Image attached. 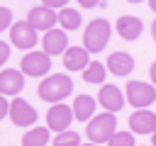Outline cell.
<instances>
[{
	"label": "cell",
	"instance_id": "4dcf8cb0",
	"mask_svg": "<svg viewBox=\"0 0 156 146\" xmlns=\"http://www.w3.org/2000/svg\"><path fill=\"white\" fill-rule=\"evenodd\" d=\"M80 146H98V144H80Z\"/></svg>",
	"mask_w": 156,
	"mask_h": 146
},
{
	"label": "cell",
	"instance_id": "ba28073f",
	"mask_svg": "<svg viewBox=\"0 0 156 146\" xmlns=\"http://www.w3.org/2000/svg\"><path fill=\"white\" fill-rule=\"evenodd\" d=\"M27 22L37 32H49V29H54V24H58V12L51 10V7H46V5H39V7H32L29 10Z\"/></svg>",
	"mask_w": 156,
	"mask_h": 146
},
{
	"label": "cell",
	"instance_id": "4fadbf2b",
	"mask_svg": "<svg viewBox=\"0 0 156 146\" xmlns=\"http://www.w3.org/2000/svg\"><path fill=\"white\" fill-rule=\"evenodd\" d=\"M141 32H144V24H141L139 17H134V15H122V17L117 19V34H119L124 41L139 39Z\"/></svg>",
	"mask_w": 156,
	"mask_h": 146
},
{
	"label": "cell",
	"instance_id": "9a60e30c",
	"mask_svg": "<svg viewBox=\"0 0 156 146\" xmlns=\"http://www.w3.org/2000/svg\"><path fill=\"white\" fill-rule=\"evenodd\" d=\"M105 68H107L110 73H115V75H129V73L134 71V58H132V54H127V51H115V54H110Z\"/></svg>",
	"mask_w": 156,
	"mask_h": 146
},
{
	"label": "cell",
	"instance_id": "6da1fadb",
	"mask_svg": "<svg viewBox=\"0 0 156 146\" xmlns=\"http://www.w3.org/2000/svg\"><path fill=\"white\" fill-rule=\"evenodd\" d=\"M37 92L44 102H61L63 97H68L73 92V80L63 73H51L49 78H44L39 83Z\"/></svg>",
	"mask_w": 156,
	"mask_h": 146
},
{
	"label": "cell",
	"instance_id": "5bb4252c",
	"mask_svg": "<svg viewBox=\"0 0 156 146\" xmlns=\"http://www.w3.org/2000/svg\"><path fill=\"white\" fill-rule=\"evenodd\" d=\"M98 100H100V105H102L107 112H112V114L124 107V95H122V90H119L117 85H102Z\"/></svg>",
	"mask_w": 156,
	"mask_h": 146
},
{
	"label": "cell",
	"instance_id": "7c38bea8",
	"mask_svg": "<svg viewBox=\"0 0 156 146\" xmlns=\"http://www.w3.org/2000/svg\"><path fill=\"white\" fill-rule=\"evenodd\" d=\"M129 129H132V134H154L156 131V112L136 109L129 117Z\"/></svg>",
	"mask_w": 156,
	"mask_h": 146
},
{
	"label": "cell",
	"instance_id": "8992f818",
	"mask_svg": "<svg viewBox=\"0 0 156 146\" xmlns=\"http://www.w3.org/2000/svg\"><path fill=\"white\" fill-rule=\"evenodd\" d=\"M10 41L17 46V49H34L37 44H39V39H37V29L29 24V22H12V27H10Z\"/></svg>",
	"mask_w": 156,
	"mask_h": 146
},
{
	"label": "cell",
	"instance_id": "484cf974",
	"mask_svg": "<svg viewBox=\"0 0 156 146\" xmlns=\"http://www.w3.org/2000/svg\"><path fill=\"white\" fill-rule=\"evenodd\" d=\"M68 0H41V5H46V7H51V10H56V7H63Z\"/></svg>",
	"mask_w": 156,
	"mask_h": 146
},
{
	"label": "cell",
	"instance_id": "603a6c76",
	"mask_svg": "<svg viewBox=\"0 0 156 146\" xmlns=\"http://www.w3.org/2000/svg\"><path fill=\"white\" fill-rule=\"evenodd\" d=\"M10 24H12V12L7 7H0V32H5Z\"/></svg>",
	"mask_w": 156,
	"mask_h": 146
},
{
	"label": "cell",
	"instance_id": "d6a6232c",
	"mask_svg": "<svg viewBox=\"0 0 156 146\" xmlns=\"http://www.w3.org/2000/svg\"><path fill=\"white\" fill-rule=\"evenodd\" d=\"M154 146H156V131H154Z\"/></svg>",
	"mask_w": 156,
	"mask_h": 146
},
{
	"label": "cell",
	"instance_id": "f546056e",
	"mask_svg": "<svg viewBox=\"0 0 156 146\" xmlns=\"http://www.w3.org/2000/svg\"><path fill=\"white\" fill-rule=\"evenodd\" d=\"M149 7H151V10L156 12V0H149Z\"/></svg>",
	"mask_w": 156,
	"mask_h": 146
},
{
	"label": "cell",
	"instance_id": "52a82bcc",
	"mask_svg": "<svg viewBox=\"0 0 156 146\" xmlns=\"http://www.w3.org/2000/svg\"><path fill=\"white\" fill-rule=\"evenodd\" d=\"M71 122H73V109H71L68 105L56 102V105L49 107V112H46V127H49L51 131L61 134V131H66V129L71 127Z\"/></svg>",
	"mask_w": 156,
	"mask_h": 146
},
{
	"label": "cell",
	"instance_id": "cb8c5ba5",
	"mask_svg": "<svg viewBox=\"0 0 156 146\" xmlns=\"http://www.w3.org/2000/svg\"><path fill=\"white\" fill-rule=\"evenodd\" d=\"M10 58V44L0 41V66H5V61Z\"/></svg>",
	"mask_w": 156,
	"mask_h": 146
},
{
	"label": "cell",
	"instance_id": "d6986e66",
	"mask_svg": "<svg viewBox=\"0 0 156 146\" xmlns=\"http://www.w3.org/2000/svg\"><path fill=\"white\" fill-rule=\"evenodd\" d=\"M58 24L63 32H73L80 27V12L73 7H61L58 10Z\"/></svg>",
	"mask_w": 156,
	"mask_h": 146
},
{
	"label": "cell",
	"instance_id": "8fae6325",
	"mask_svg": "<svg viewBox=\"0 0 156 146\" xmlns=\"http://www.w3.org/2000/svg\"><path fill=\"white\" fill-rule=\"evenodd\" d=\"M24 88V73L15 68L0 71V95H20Z\"/></svg>",
	"mask_w": 156,
	"mask_h": 146
},
{
	"label": "cell",
	"instance_id": "1f68e13d",
	"mask_svg": "<svg viewBox=\"0 0 156 146\" xmlns=\"http://www.w3.org/2000/svg\"><path fill=\"white\" fill-rule=\"evenodd\" d=\"M127 2H141V0H127Z\"/></svg>",
	"mask_w": 156,
	"mask_h": 146
},
{
	"label": "cell",
	"instance_id": "ffe728a7",
	"mask_svg": "<svg viewBox=\"0 0 156 146\" xmlns=\"http://www.w3.org/2000/svg\"><path fill=\"white\" fill-rule=\"evenodd\" d=\"M105 75H107V68L98 61H90L88 68L83 71V80L85 83H93V85H102L105 83Z\"/></svg>",
	"mask_w": 156,
	"mask_h": 146
},
{
	"label": "cell",
	"instance_id": "83f0119b",
	"mask_svg": "<svg viewBox=\"0 0 156 146\" xmlns=\"http://www.w3.org/2000/svg\"><path fill=\"white\" fill-rule=\"evenodd\" d=\"M149 73H151V83H154V85H156V61H154V63H151V71H149Z\"/></svg>",
	"mask_w": 156,
	"mask_h": 146
},
{
	"label": "cell",
	"instance_id": "9c48e42d",
	"mask_svg": "<svg viewBox=\"0 0 156 146\" xmlns=\"http://www.w3.org/2000/svg\"><path fill=\"white\" fill-rule=\"evenodd\" d=\"M7 114H10L12 124H17V127H32L37 122V109L22 97H15L10 102V112Z\"/></svg>",
	"mask_w": 156,
	"mask_h": 146
},
{
	"label": "cell",
	"instance_id": "7402d4cb",
	"mask_svg": "<svg viewBox=\"0 0 156 146\" xmlns=\"http://www.w3.org/2000/svg\"><path fill=\"white\" fill-rule=\"evenodd\" d=\"M107 146H136L134 144V134L132 131H115L107 141Z\"/></svg>",
	"mask_w": 156,
	"mask_h": 146
},
{
	"label": "cell",
	"instance_id": "f1b7e54d",
	"mask_svg": "<svg viewBox=\"0 0 156 146\" xmlns=\"http://www.w3.org/2000/svg\"><path fill=\"white\" fill-rule=\"evenodd\" d=\"M151 36H154V41H156V19L151 22Z\"/></svg>",
	"mask_w": 156,
	"mask_h": 146
},
{
	"label": "cell",
	"instance_id": "5b68a950",
	"mask_svg": "<svg viewBox=\"0 0 156 146\" xmlns=\"http://www.w3.org/2000/svg\"><path fill=\"white\" fill-rule=\"evenodd\" d=\"M24 75H32V78H41L51 71V56L44 54V51H29L24 54L22 58V68H20Z\"/></svg>",
	"mask_w": 156,
	"mask_h": 146
},
{
	"label": "cell",
	"instance_id": "3957f363",
	"mask_svg": "<svg viewBox=\"0 0 156 146\" xmlns=\"http://www.w3.org/2000/svg\"><path fill=\"white\" fill-rule=\"evenodd\" d=\"M117 131V119L112 112H102L98 117H93L85 127V134L93 144H102V141H110V136Z\"/></svg>",
	"mask_w": 156,
	"mask_h": 146
},
{
	"label": "cell",
	"instance_id": "d4e9b609",
	"mask_svg": "<svg viewBox=\"0 0 156 146\" xmlns=\"http://www.w3.org/2000/svg\"><path fill=\"white\" fill-rule=\"evenodd\" d=\"M7 112H10V102L5 100V95H0V119H5Z\"/></svg>",
	"mask_w": 156,
	"mask_h": 146
},
{
	"label": "cell",
	"instance_id": "4316f807",
	"mask_svg": "<svg viewBox=\"0 0 156 146\" xmlns=\"http://www.w3.org/2000/svg\"><path fill=\"white\" fill-rule=\"evenodd\" d=\"M78 5H83V7H98L100 0H78Z\"/></svg>",
	"mask_w": 156,
	"mask_h": 146
},
{
	"label": "cell",
	"instance_id": "30bf717a",
	"mask_svg": "<svg viewBox=\"0 0 156 146\" xmlns=\"http://www.w3.org/2000/svg\"><path fill=\"white\" fill-rule=\"evenodd\" d=\"M41 46H44V54H49V56H58V54H63V51L68 49V36H66L63 29H56V27H54V29L44 32Z\"/></svg>",
	"mask_w": 156,
	"mask_h": 146
},
{
	"label": "cell",
	"instance_id": "2e32d148",
	"mask_svg": "<svg viewBox=\"0 0 156 146\" xmlns=\"http://www.w3.org/2000/svg\"><path fill=\"white\" fill-rule=\"evenodd\" d=\"M88 63H90V58H88V51L83 46H68L63 51V66L68 71H85Z\"/></svg>",
	"mask_w": 156,
	"mask_h": 146
},
{
	"label": "cell",
	"instance_id": "277c9868",
	"mask_svg": "<svg viewBox=\"0 0 156 146\" xmlns=\"http://www.w3.org/2000/svg\"><path fill=\"white\" fill-rule=\"evenodd\" d=\"M124 97L129 105H134L136 109H146L151 102H156V88L151 83H141V80H129Z\"/></svg>",
	"mask_w": 156,
	"mask_h": 146
},
{
	"label": "cell",
	"instance_id": "7a4b0ae2",
	"mask_svg": "<svg viewBox=\"0 0 156 146\" xmlns=\"http://www.w3.org/2000/svg\"><path fill=\"white\" fill-rule=\"evenodd\" d=\"M110 34H112V27H110L107 19H102V17L93 19V22L85 27V32H83V49H85L88 54H100V51L107 46Z\"/></svg>",
	"mask_w": 156,
	"mask_h": 146
},
{
	"label": "cell",
	"instance_id": "44dd1931",
	"mask_svg": "<svg viewBox=\"0 0 156 146\" xmlns=\"http://www.w3.org/2000/svg\"><path fill=\"white\" fill-rule=\"evenodd\" d=\"M51 144H54V146H80V136H78L76 131L66 129V131L56 134V139H54Z\"/></svg>",
	"mask_w": 156,
	"mask_h": 146
},
{
	"label": "cell",
	"instance_id": "ac0fdd59",
	"mask_svg": "<svg viewBox=\"0 0 156 146\" xmlns=\"http://www.w3.org/2000/svg\"><path fill=\"white\" fill-rule=\"evenodd\" d=\"M49 141V127H32L22 136V146H46Z\"/></svg>",
	"mask_w": 156,
	"mask_h": 146
},
{
	"label": "cell",
	"instance_id": "e0dca14e",
	"mask_svg": "<svg viewBox=\"0 0 156 146\" xmlns=\"http://www.w3.org/2000/svg\"><path fill=\"white\" fill-rule=\"evenodd\" d=\"M95 105H98V102H95L90 95H78L76 102H73V107H71V109H73V117H76L78 122H88V119L95 114Z\"/></svg>",
	"mask_w": 156,
	"mask_h": 146
}]
</instances>
